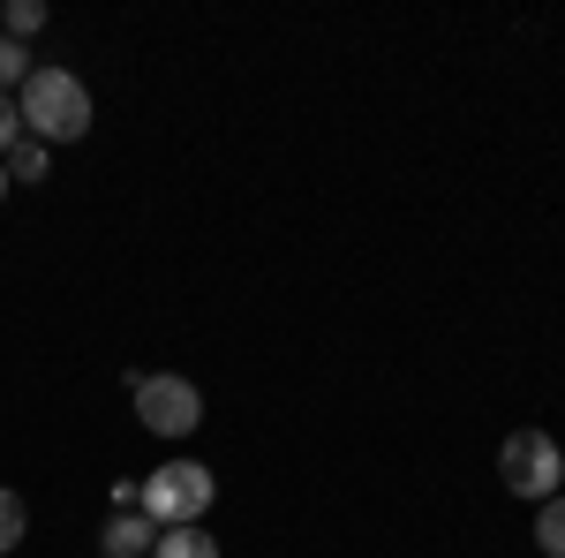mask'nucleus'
I'll return each instance as SVG.
<instances>
[{
  "mask_svg": "<svg viewBox=\"0 0 565 558\" xmlns=\"http://www.w3.org/2000/svg\"><path fill=\"white\" fill-rule=\"evenodd\" d=\"M15 114H23V136L53 151V144L90 136V91H84V76H68V69H31L23 91H15Z\"/></svg>",
  "mask_w": 565,
  "mask_h": 558,
  "instance_id": "1",
  "label": "nucleus"
},
{
  "mask_svg": "<svg viewBox=\"0 0 565 558\" xmlns=\"http://www.w3.org/2000/svg\"><path fill=\"white\" fill-rule=\"evenodd\" d=\"M23 76H31V53H23V45L0 31V91L15 98V91H23Z\"/></svg>",
  "mask_w": 565,
  "mask_h": 558,
  "instance_id": "10",
  "label": "nucleus"
},
{
  "mask_svg": "<svg viewBox=\"0 0 565 558\" xmlns=\"http://www.w3.org/2000/svg\"><path fill=\"white\" fill-rule=\"evenodd\" d=\"M212 506V468L204 461H167V468L143 475V498H136V514H151V528H189V520H204Z\"/></svg>",
  "mask_w": 565,
  "mask_h": 558,
  "instance_id": "2",
  "label": "nucleus"
},
{
  "mask_svg": "<svg viewBox=\"0 0 565 558\" xmlns=\"http://www.w3.org/2000/svg\"><path fill=\"white\" fill-rule=\"evenodd\" d=\"M151 558H218V544L189 520V528H159V544H151Z\"/></svg>",
  "mask_w": 565,
  "mask_h": 558,
  "instance_id": "6",
  "label": "nucleus"
},
{
  "mask_svg": "<svg viewBox=\"0 0 565 558\" xmlns=\"http://www.w3.org/2000/svg\"><path fill=\"white\" fill-rule=\"evenodd\" d=\"M39 23H45V0H8V39H15V45L31 39Z\"/></svg>",
  "mask_w": 565,
  "mask_h": 558,
  "instance_id": "11",
  "label": "nucleus"
},
{
  "mask_svg": "<svg viewBox=\"0 0 565 558\" xmlns=\"http://www.w3.org/2000/svg\"><path fill=\"white\" fill-rule=\"evenodd\" d=\"M535 544H543V558H565V491L535 506Z\"/></svg>",
  "mask_w": 565,
  "mask_h": 558,
  "instance_id": "7",
  "label": "nucleus"
},
{
  "mask_svg": "<svg viewBox=\"0 0 565 558\" xmlns=\"http://www.w3.org/2000/svg\"><path fill=\"white\" fill-rule=\"evenodd\" d=\"M0 197H8V167H0Z\"/></svg>",
  "mask_w": 565,
  "mask_h": 558,
  "instance_id": "13",
  "label": "nucleus"
},
{
  "mask_svg": "<svg viewBox=\"0 0 565 558\" xmlns=\"http://www.w3.org/2000/svg\"><path fill=\"white\" fill-rule=\"evenodd\" d=\"M498 475H505L513 498L543 506V498H558V483H565V453L551 445V430H513L505 453H498Z\"/></svg>",
  "mask_w": 565,
  "mask_h": 558,
  "instance_id": "3",
  "label": "nucleus"
},
{
  "mask_svg": "<svg viewBox=\"0 0 565 558\" xmlns=\"http://www.w3.org/2000/svg\"><path fill=\"white\" fill-rule=\"evenodd\" d=\"M15 144H23V114H15V98L0 91V159H8Z\"/></svg>",
  "mask_w": 565,
  "mask_h": 558,
  "instance_id": "12",
  "label": "nucleus"
},
{
  "mask_svg": "<svg viewBox=\"0 0 565 558\" xmlns=\"http://www.w3.org/2000/svg\"><path fill=\"white\" fill-rule=\"evenodd\" d=\"M23 528H31V506H23L15 491H0V558L23 544Z\"/></svg>",
  "mask_w": 565,
  "mask_h": 558,
  "instance_id": "9",
  "label": "nucleus"
},
{
  "mask_svg": "<svg viewBox=\"0 0 565 558\" xmlns=\"http://www.w3.org/2000/svg\"><path fill=\"white\" fill-rule=\"evenodd\" d=\"M151 544H159L151 514H114L106 536H98V558H151Z\"/></svg>",
  "mask_w": 565,
  "mask_h": 558,
  "instance_id": "5",
  "label": "nucleus"
},
{
  "mask_svg": "<svg viewBox=\"0 0 565 558\" xmlns=\"http://www.w3.org/2000/svg\"><path fill=\"white\" fill-rule=\"evenodd\" d=\"M136 423L159 430V438H189V430L204 423V392L189 386V378H167V370H143L136 378Z\"/></svg>",
  "mask_w": 565,
  "mask_h": 558,
  "instance_id": "4",
  "label": "nucleus"
},
{
  "mask_svg": "<svg viewBox=\"0 0 565 558\" xmlns=\"http://www.w3.org/2000/svg\"><path fill=\"white\" fill-rule=\"evenodd\" d=\"M0 167H8V181H45V167H53V151H45V144H31V136H23V144H15V151H8V159H0Z\"/></svg>",
  "mask_w": 565,
  "mask_h": 558,
  "instance_id": "8",
  "label": "nucleus"
}]
</instances>
